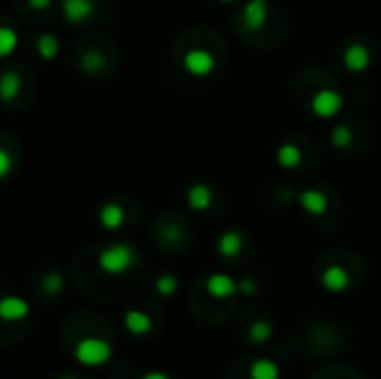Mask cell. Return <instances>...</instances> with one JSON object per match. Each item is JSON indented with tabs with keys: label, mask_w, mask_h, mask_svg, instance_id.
Wrapping results in <instances>:
<instances>
[{
	"label": "cell",
	"mask_w": 381,
	"mask_h": 379,
	"mask_svg": "<svg viewBox=\"0 0 381 379\" xmlns=\"http://www.w3.org/2000/svg\"><path fill=\"white\" fill-rule=\"evenodd\" d=\"M96 14L94 0H62V16L69 25H83Z\"/></svg>",
	"instance_id": "cell-4"
},
{
	"label": "cell",
	"mask_w": 381,
	"mask_h": 379,
	"mask_svg": "<svg viewBox=\"0 0 381 379\" xmlns=\"http://www.w3.org/2000/svg\"><path fill=\"white\" fill-rule=\"evenodd\" d=\"M60 379H74V377H60Z\"/></svg>",
	"instance_id": "cell-30"
},
{
	"label": "cell",
	"mask_w": 381,
	"mask_h": 379,
	"mask_svg": "<svg viewBox=\"0 0 381 379\" xmlns=\"http://www.w3.org/2000/svg\"><path fill=\"white\" fill-rule=\"evenodd\" d=\"M81 67L87 71V74H99L105 69V56L101 54V51H85L83 58H81Z\"/></svg>",
	"instance_id": "cell-21"
},
{
	"label": "cell",
	"mask_w": 381,
	"mask_h": 379,
	"mask_svg": "<svg viewBox=\"0 0 381 379\" xmlns=\"http://www.w3.org/2000/svg\"><path fill=\"white\" fill-rule=\"evenodd\" d=\"M344 108V96L335 90H321L312 99V112L319 119H332Z\"/></svg>",
	"instance_id": "cell-3"
},
{
	"label": "cell",
	"mask_w": 381,
	"mask_h": 379,
	"mask_svg": "<svg viewBox=\"0 0 381 379\" xmlns=\"http://www.w3.org/2000/svg\"><path fill=\"white\" fill-rule=\"evenodd\" d=\"M14 170V159L5 147H0V178L9 176V172Z\"/></svg>",
	"instance_id": "cell-25"
},
{
	"label": "cell",
	"mask_w": 381,
	"mask_h": 379,
	"mask_svg": "<svg viewBox=\"0 0 381 379\" xmlns=\"http://www.w3.org/2000/svg\"><path fill=\"white\" fill-rule=\"evenodd\" d=\"M36 47H38V54L45 60H54L58 56V51H60V43H58V38L54 34H40Z\"/></svg>",
	"instance_id": "cell-18"
},
{
	"label": "cell",
	"mask_w": 381,
	"mask_h": 379,
	"mask_svg": "<svg viewBox=\"0 0 381 379\" xmlns=\"http://www.w3.org/2000/svg\"><path fill=\"white\" fill-rule=\"evenodd\" d=\"M156 290L158 294H163V297H172V294L178 290V279L174 275H163L156 279Z\"/></svg>",
	"instance_id": "cell-24"
},
{
	"label": "cell",
	"mask_w": 381,
	"mask_h": 379,
	"mask_svg": "<svg viewBox=\"0 0 381 379\" xmlns=\"http://www.w3.org/2000/svg\"><path fill=\"white\" fill-rule=\"evenodd\" d=\"M241 246H243V239L237 233H226L223 237L219 239V252L223 257H235V255H239Z\"/></svg>",
	"instance_id": "cell-20"
},
{
	"label": "cell",
	"mask_w": 381,
	"mask_h": 379,
	"mask_svg": "<svg viewBox=\"0 0 381 379\" xmlns=\"http://www.w3.org/2000/svg\"><path fill=\"white\" fill-rule=\"evenodd\" d=\"M205 290L214 299H228V297H232V294L239 290V283L232 279L230 275H221V272H217V275H212L208 279Z\"/></svg>",
	"instance_id": "cell-7"
},
{
	"label": "cell",
	"mask_w": 381,
	"mask_h": 379,
	"mask_svg": "<svg viewBox=\"0 0 381 379\" xmlns=\"http://www.w3.org/2000/svg\"><path fill=\"white\" fill-rule=\"evenodd\" d=\"M27 3H29L31 9H36V12H42V9L51 7V3H54V0H27Z\"/></svg>",
	"instance_id": "cell-28"
},
{
	"label": "cell",
	"mask_w": 381,
	"mask_h": 379,
	"mask_svg": "<svg viewBox=\"0 0 381 379\" xmlns=\"http://www.w3.org/2000/svg\"><path fill=\"white\" fill-rule=\"evenodd\" d=\"M350 139H353V134H350V130H348V128H344V125L332 132V143L337 147H346L348 143H350Z\"/></svg>",
	"instance_id": "cell-26"
},
{
	"label": "cell",
	"mask_w": 381,
	"mask_h": 379,
	"mask_svg": "<svg viewBox=\"0 0 381 379\" xmlns=\"http://www.w3.org/2000/svg\"><path fill=\"white\" fill-rule=\"evenodd\" d=\"M321 283H323V288L330 290V292H344L348 286H350V275H348V270L341 266H330V268L323 270Z\"/></svg>",
	"instance_id": "cell-8"
},
{
	"label": "cell",
	"mask_w": 381,
	"mask_h": 379,
	"mask_svg": "<svg viewBox=\"0 0 381 379\" xmlns=\"http://www.w3.org/2000/svg\"><path fill=\"white\" fill-rule=\"evenodd\" d=\"M344 62L350 71H364L370 65V51L364 45H350L346 49Z\"/></svg>",
	"instance_id": "cell-12"
},
{
	"label": "cell",
	"mask_w": 381,
	"mask_h": 379,
	"mask_svg": "<svg viewBox=\"0 0 381 379\" xmlns=\"http://www.w3.org/2000/svg\"><path fill=\"white\" fill-rule=\"evenodd\" d=\"M123 321H125V328L134 337H143L152 330V317L143 310H127Z\"/></svg>",
	"instance_id": "cell-10"
},
{
	"label": "cell",
	"mask_w": 381,
	"mask_h": 379,
	"mask_svg": "<svg viewBox=\"0 0 381 379\" xmlns=\"http://www.w3.org/2000/svg\"><path fill=\"white\" fill-rule=\"evenodd\" d=\"M226 3H230V0H226Z\"/></svg>",
	"instance_id": "cell-31"
},
{
	"label": "cell",
	"mask_w": 381,
	"mask_h": 379,
	"mask_svg": "<svg viewBox=\"0 0 381 379\" xmlns=\"http://www.w3.org/2000/svg\"><path fill=\"white\" fill-rule=\"evenodd\" d=\"M143 379H169L165 373H158V371H152V373H147V375H143Z\"/></svg>",
	"instance_id": "cell-29"
},
{
	"label": "cell",
	"mask_w": 381,
	"mask_h": 379,
	"mask_svg": "<svg viewBox=\"0 0 381 379\" xmlns=\"http://www.w3.org/2000/svg\"><path fill=\"white\" fill-rule=\"evenodd\" d=\"M239 292H243V294L257 292V283H254L252 279H243V281H239Z\"/></svg>",
	"instance_id": "cell-27"
},
{
	"label": "cell",
	"mask_w": 381,
	"mask_h": 379,
	"mask_svg": "<svg viewBox=\"0 0 381 379\" xmlns=\"http://www.w3.org/2000/svg\"><path fill=\"white\" fill-rule=\"evenodd\" d=\"M99 224L105 230H119L125 224V210L119 203H105L99 212Z\"/></svg>",
	"instance_id": "cell-11"
},
{
	"label": "cell",
	"mask_w": 381,
	"mask_h": 379,
	"mask_svg": "<svg viewBox=\"0 0 381 379\" xmlns=\"http://www.w3.org/2000/svg\"><path fill=\"white\" fill-rule=\"evenodd\" d=\"M183 67L196 78L210 76L212 69H214V56L208 49H189L183 58Z\"/></svg>",
	"instance_id": "cell-5"
},
{
	"label": "cell",
	"mask_w": 381,
	"mask_h": 379,
	"mask_svg": "<svg viewBox=\"0 0 381 379\" xmlns=\"http://www.w3.org/2000/svg\"><path fill=\"white\" fill-rule=\"evenodd\" d=\"M212 203V192H210V187L203 185V183H196L187 190V205L192 208V210H208Z\"/></svg>",
	"instance_id": "cell-15"
},
{
	"label": "cell",
	"mask_w": 381,
	"mask_h": 379,
	"mask_svg": "<svg viewBox=\"0 0 381 379\" xmlns=\"http://www.w3.org/2000/svg\"><path fill=\"white\" fill-rule=\"evenodd\" d=\"M136 263V250L130 244H112L99 252V268L108 275H123Z\"/></svg>",
	"instance_id": "cell-1"
},
{
	"label": "cell",
	"mask_w": 381,
	"mask_h": 379,
	"mask_svg": "<svg viewBox=\"0 0 381 379\" xmlns=\"http://www.w3.org/2000/svg\"><path fill=\"white\" fill-rule=\"evenodd\" d=\"M272 337V326L268 321H254L250 326V339L254 344H266Z\"/></svg>",
	"instance_id": "cell-23"
},
{
	"label": "cell",
	"mask_w": 381,
	"mask_h": 379,
	"mask_svg": "<svg viewBox=\"0 0 381 379\" xmlns=\"http://www.w3.org/2000/svg\"><path fill=\"white\" fill-rule=\"evenodd\" d=\"M29 317V301L16 294H7L0 299V319L5 321H23Z\"/></svg>",
	"instance_id": "cell-6"
},
{
	"label": "cell",
	"mask_w": 381,
	"mask_h": 379,
	"mask_svg": "<svg viewBox=\"0 0 381 379\" xmlns=\"http://www.w3.org/2000/svg\"><path fill=\"white\" fill-rule=\"evenodd\" d=\"M62 288H65V277L56 270L49 272V275H45V279H42V292L49 294V297H56L58 292H62Z\"/></svg>",
	"instance_id": "cell-22"
},
{
	"label": "cell",
	"mask_w": 381,
	"mask_h": 379,
	"mask_svg": "<svg viewBox=\"0 0 381 379\" xmlns=\"http://www.w3.org/2000/svg\"><path fill=\"white\" fill-rule=\"evenodd\" d=\"M301 205L305 208V212H310V214H323L328 208V201L319 190H308V192L301 194Z\"/></svg>",
	"instance_id": "cell-16"
},
{
	"label": "cell",
	"mask_w": 381,
	"mask_h": 379,
	"mask_svg": "<svg viewBox=\"0 0 381 379\" xmlns=\"http://www.w3.org/2000/svg\"><path fill=\"white\" fill-rule=\"evenodd\" d=\"M20 87H23V78H20V74L5 71L3 76H0V101L3 103L14 101L20 94Z\"/></svg>",
	"instance_id": "cell-13"
},
{
	"label": "cell",
	"mask_w": 381,
	"mask_h": 379,
	"mask_svg": "<svg viewBox=\"0 0 381 379\" xmlns=\"http://www.w3.org/2000/svg\"><path fill=\"white\" fill-rule=\"evenodd\" d=\"M279 377H281L279 364L272 360H266V357L252 362V366H250V379H279Z\"/></svg>",
	"instance_id": "cell-14"
},
{
	"label": "cell",
	"mask_w": 381,
	"mask_h": 379,
	"mask_svg": "<svg viewBox=\"0 0 381 379\" xmlns=\"http://www.w3.org/2000/svg\"><path fill=\"white\" fill-rule=\"evenodd\" d=\"M301 159H303V154H301V150L296 145L285 143V145H281L279 150H277V161L283 167H296V165L301 163Z\"/></svg>",
	"instance_id": "cell-19"
},
{
	"label": "cell",
	"mask_w": 381,
	"mask_h": 379,
	"mask_svg": "<svg viewBox=\"0 0 381 379\" xmlns=\"http://www.w3.org/2000/svg\"><path fill=\"white\" fill-rule=\"evenodd\" d=\"M266 18H268V7H266V0H252L246 7V14H243V25H246L250 31L254 29H261L266 25Z\"/></svg>",
	"instance_id": "cell-9"
},
{
	"label": "cell",
	"mask_w": 381,
	"mask_h": 379,
	"mask_svg": "<svg viewBox=\"0 0 381 379\" xmlns=\"http://www.w3.org/2000/svg\"><path fill=\"white\" fill-rule=\"evenodd\" d=\"M74 355L83 366H103L110 362L112 346L105 339H99V337H85L78 342Z\"/></svg>",
	"instance_id": "cell-2"
},
{
	"label": "cell",
	"mask_w": 381,
	"mask_h": 379,
	"mask_svg": "<svg viewBox=\"0 0 381 379\" xmlns=\"http://www.w3.org/2000/svg\"><path fill=\"white\" fill-rule=\"evenodd\" d=\"M18 47V31L9 25H0V58L12 56Z\"/></svg>",
	"instance_id": "cell-17"
}]
</instances>
